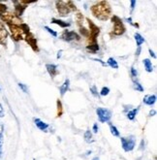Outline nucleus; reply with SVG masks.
<instances>
[{"instance_id": "41", "label": "nucleus", "mask_w": 157, "mask_h": 160, "mask_svg": "<svg viewBox=\"0 0 157 160\" xmlns=\"http://www.w3.org/2000/svg\"><path fill=\"white\" fill-rule=\"evenodd\" d=\"M149 52H150V55L152 56V58H156V55H155V53H154V52H152V51H151L150 49L149 50Z\"/></svg>"}, {"instance_id": "26", "label": "nucleus", "mask_w": 157, "mask_h": 160, "mask_svg": "<svg viewBox=\"0 0 157 160\" xmlns=\"http://www.w3.org/2000/svg\"><path fill=\"white\" fill-rule=\"evenodd\" d=\"M20 26H21V28H22V32H23V34H28L29 32H30V28H29V26L27 25L26 23H22V24H20Z\"/></svg>"}, {"instance_id": "45", "label": "nucleus", "mask_w": 157, "mask_h": 160, "mask_svg": "<svg viewBox=\"0 0 157 160\" xmlns=\"http://www.w3.org/2000/svg\"><path fill=\"white\" fill-rule=\"evenodd\" d=\"M92 160H99V158H98V157H94Z\"/></svg>"}, {"instance_id": "29", "label": "nucleus", "mask_w": 157, "mask_h": 160, "mask_svg": "<svg viewBox=\"0 0 157 160\" xmlns=\"http://www.w3.org/2000/svg\"><path fill=\"white\" fill-rule=\"evenodd\" d=\"M6 12H7V6L5 4L0 3V17H1L2 15H4Z\"/></svg>"}, {"instance_id": "25", "label": "nucleus", "mask_w": 157, "mask_h": 160, "mask_svg": "<svg viewBox=\"0 0 157 160\" xmlns=\"http://www.w3.org/2000/svg\"><path fill=\"white\" fill-rule=\"evenodd\" d=\"M85 140L86 143H90L92 141V133L90 130H86L85 132Z\"/></svg>"}, {"instance_id": "5", "label": "nucleus", "mask_w": 157, "mask_h": 160, "mask_svg": "<svg viewBox=\"0 0 157 160\" xmlns=\"http://www.w3.org/2000/svg\"><path fill=\"white\" fill-rule=\"evenodd\" d=\"M1 20L5 22L8 25H20L22 23V21L20 17H17L15 13H5L1 16Z\"/></svg>"}, {"instance_id": "7", "label": "nucleus", "mask_w": 157, "mask_h": 160, "mask_svg": "<svg viewBox=\"0 0 157 160\" xmlns=\"http://www.w3.org/2000/svg\"><path fill=\"white\" fill-rule=\"evenodd\" d=\"M96 114L98 116L99 121L102 122V123L108 122L110 119V118H112V112H110V111L105 108H97Z\"/></svg>"}, {"instance_id": "17", "label": "nucleus", "mask_w": 157, "mask_h": 160, "mask_svg": "<svg viewBox=\"0 0 157 160\" xmlns=\"http://www.w3.org/2000/svg\"><path fill=\"white\" fill-rule=\"evenodd\" d=\"M86 50L88 52H92V53H95V52H97L99 51V45L97 43H95V44H88L86 46Z\"/></svg>"}, {"instance_id": "16", "label": "nucleus", "mask_w": 157, "mask_h": 160, "mask_svg": "<svg viewBox=\"0 0 157 160\" xmlns=\"http://www.w3.org/2000/svg\"><path fill=\"white\" fill-rule=\"evenodd\" d=\"M69 86H70V81L67 79V80H65V82H64L63 84H61V87L59 88L61 96H63L64 94H65V93L67 92V90L69 89Z\"/></svg>"}, {"instance_id": "20", "label": "nucleus", "mask_w": 157, "mask_h": 160, "mask_svg": "<svg viewBox=\"0 0 157 160\" xmlns=\"http://www.w3.org/2000/svg\"><path fill=\"white\" fill-rule=\"evenodd\" d=\"M134 37H135V40H136V43H137L138 47H141V45L143 43H145V38H143V36L141 34H139V33H135Z\"/></svg>"}, {"instance_id": "11", "label": "nucleus", "mask_w": 157, "mask_h": 160, "mask_svg": "<svg viewBox=\"0 0 157 160\" xmlns=\"http://www.w3.org/2000/svg\"><path fill=\"white\" fill-rule=\"evenodd\" d=\"M24 39H25L26 43L31 47V49H32L34 52H39L38 44H37V39L35 38V36H34L31 32H29L28 34H26Z\"/></svg>"}, {"instance_id": "19", "label": "nucleus", "mask_w": 157, "mask_h": 160, "mask_svg": "<svg viewBox=\"0 0 157 160\" xmlns=\"http://www.w3.org/2000/svg\"><path fill=\"white\" fill-rule=\"evenodd\" d=\"M144 65H145V70L149 72V73H150V72H152V63H151V61L149 59V58H145V59H144Z\"/></svg>"}, {"instance_id": "15", "label": "nucleus", "mask_w": 157, "mask_h": 160, "mask_svg": "<svg viewBox=\"0 0 157 160\" xmlns=\"http://www.w3.org/2000/svg\"><path fill=\"white\" fill-rule=\"evenodd\" d=\"M156 102V95H146L144 98V103L149 106H152Z\"/></svg>"}, {"instance_id": "14", "label": "nucleus", "mask_w": 157, "mask_h": 160, "mask_svg": "<svg viewBox=\"0 0 157 160\" xmlns=\"http://www.w3.org/2000/svg\"><path fill=\"white\" fill-rule=\"evenodd\" d=\"M34 123L36 124L37 127H38L42 131H46L49 128V124L46 123V122H44V121H42L40 118H34Z\"/></svg>"}, {"instance_id": "44", "label": "nucleus", "mask_w": 157, "mask_h": 160, "mask_svg": "<svg viewBox=\"0 0 157 160\" xmlns=\"http://www.w3.org/2000/svg\"><path fill=\"white\" fill-rule=\"evenodd\" d=\"M61 53H62V51H59V52H57V58H60V56H61Z\"/></svg>"}, {"instance_id": "27", "label": "nucleus", "mask_w": 157, "mask_h": 160, "mask_svg": "<svg viewBox=\"0 0 157 160\" xmlns=\"http://www.w3.org/2000/svg\"><path fill=\"white\" fill-rule=\"evenodd\" d=\"M76 21H77L79 25H81V23L84 22V16H82L81 13H78L76 15Z\"/></svg>"}, {"instance_id": "21", "label": "nucleus", "mask_w": 157, "mask_h": 160, "mask_svg": "<svg viewBox=\"0 0 157 160\" xmlns=\"http://www.w3.org/2000/svg\"><path fill=\"white\" fill-rule=\"evenodd\" d=\"M107 63H108L109 66H110V67L114 68V69H117L118 68V64H117L116 60L115 58H110L108 59V62Z\"/></svg>"}, {"instance_id": "1", "label": "nucleus", "mask_w": 157, "mask_h": 160, "mask_svg": "<svg viewBox=\"0 0 157 160\" xmlns=\"http://www.w3.org/2000/svg\"><path fill=\"white\" fill-rule=\"evenodd\" d=\"M90 10L92 15L100 21H108L112 16V8L107 1H100L96 3L95 5L91 6Z\"/></svg>"}, {"instance_id": "9", "label": "nucleus", "mask_w": 157, "mask_h": 160, "mask_svg": "<svg viewBox=\"0 0 157 160\" xmlns=\"http://www.w3.org/2000/svg\"><path fill=\"white\" fill-rule=\"evenodd\" d=\"M33 3V1H23V0H20V1H14L15 4V14L20 17L23 14L24 10L27 7V4Z\"/></svg>"}, {"instance_id": "23", "label": "nucleus", "mask_w": 157, "mask_h": 160, "mask_svg": "<svg viewBox=\"0 0 157 160\" xmlns=\"http://www.w3.org/2000/svg\"><path fill=\"white\" fill-rule=\"evenodd\" d=\"M56 104H57V115H56V117L59 118L63 114V107H62V103H61L60 100H57Z\"/></svg>"}, {"instance_id": "37", "label": "nucleus", "mask_w": 157, "mask_h": 160, "mask_svg": "<svg viewBox=\"0 0 157 160\" xmlns=\"http://www.w3.org/2000/svg\"><path fill=\"white\" fill-rule=\"evenodd\" d=\"M3 117H4V109L2 105L0 104V118H3Z\"/></svg>"}, {"instance_id": "39", "label": "nucleus", "mask_w": 157, "mask_h": 160, "mask_svg": "<svg viewBox=\"0 0 157 160\" xmlns=\"http://www.w3.org/2000/svg\"><path fill=\"white\" fill-rule=\"evenodd\" d=\"M140 52H141V47H138V51L136 52V56H137V58L140 55Z\"/></svg>"}, {"instance_id": "33", "label": "nucleus", "mask_w": 157, "mask_h": 160, "mask_svg": "<svg viewBox=\"0 0 157 160\" xmlns=\"http://www.w3.org/2000/svg\"><path fill=\"white\" fill-rule=\"evenodd\" d=\"M90 92L92 93V95H94L95 97L98 96V91H97L96 86H92V87L90 88Z\"/></svg>"}, {"instance_id": "24", "label": "nucleus", "mask_w": 157, "mask_h": 160, "mask_svg": "<svg viewBox=\"0 0 157 160\" xmlns=\"http://www.w3.org/2000/svg\"><path fill=\"white\" fill-rule=\"evenodd\" d=\"M110 133H112L115 137H118L119 136V131L117 130V128L115 125L110 124Z\"/></svg>"}, {"instance_id": "10", "label": "nucleus", "mask_w": 157, "mask_h": 160, "mask_svg": "<svg viewBox=\"0 0 157 160\" xmlns=\"http://www.w3.org/2000/svg\"><path fill=\"white\" fill-rule=\"evenodd\" d=\"M61 38L64 41L71 42V41H80L81 36L77 34L75 31H69V30H64L61 34Z\"/></svg>"}, {"instance_id": "28", "label": "nucleus", "mask_w": 157, "mask_h": 160, "mask_svg": "<svg viewBox=\"0 0 157 160\" xmlns=\"http://www.w3.org/2000/svg\"><path fill=\"white\" fill-rule=\"evenodd\" d=\"M134 88L136 90H138V91H141V92L144 91V88L142 87V84L140 82H134Z\"/></svg>"}, {"instance_id": "36", "label": "nucleus", "mask_w": 157, "mask_h": 160, "mask_svg": "<svg viewBox=\"0 0 157 160\" xmlns=\"http://www.w3.org/2000/svg\"><path fill=\"white\" fill-rule=\"evenodd\" d=\"M131 76H132L133 79L138 76V72H137V70L134 67H131Z\"/></svg>"}, {"instance_id": "34", "label": "nucleus", "mask_w": 157, "mask_h": 160, "mask_svg": "<svg viewBox=\"0 0 157 160\" xmlns=\"http://www.w3.org/2000/svg\"><path fill=\"white\" fill-rule=\"evenodd\" d=\"M18 87H20V88L22 89V91H23V92H25V93L28 92V88H27V87L25 86L24 83H22V82H20V83H18Z\"/></svg>"}, {"instance_id": "22", "label": "nucleus", "mask_w": 157, "mask_h": 160, "mask_svg": "<svg viewBox=\"0 0 157 160\" xmlns=\"http://www.w3.org/2000/svg\"><path fill=\"white\" fill-rule=\"evenodd\" d=\"M138 111H139V109H134V110H131V111H129L128 112V114H127V118L128 119H130V120H133L135 118V117L137 116V112Z\"/></svg>"}, {"instance_id": "46", "label": "nucleus", "mask_w": 157, "mask_h": 160, "mask_svg": "<svg viewBox=\"0 0 157 160\" xmlns=\"http://www.w3.org/2000/svg\"><path fill=\"white\" fill-rule=\"evenodd\" d=\"M34 160H35V159H34Z\"/></svg>"}, {"instance_id": "31", "label": "nucleus", "mask_w": 157, "mask_h": 160, "mask_svg": "<svg viewBox=\"0 0 157 160\" xmlns=\"http://www.w3.org/2000/svg\"><path fill=\"white\" fill-rule=\"evenodd\" d=\"M80 32H81V34H82V35L86 36V37H88V35H89L88 30L86 29V28H85V27H81L80 28Z\"/></svg>"}, {"instance_id": "42", "label": "nucleus", "mask_w": 157, "mask_h": 160, "mask_svg": "<svg viewBox=\"0 0 157 160\" xmlns=\"http://www.w3.org/2000/svg\"><path fill=\"white\" fill-rule=\"evenodd\" d=\"M155 114H156V111H155V110H151V111L150 112V117L154 116Z\"/></svg>"}, {"instance_id": "43", "label": "nucleus", "mask_w": 157, "mask_h": 160, "mask_svg": "<svg viewBox=\"0 0 157 160\" xmlns=\"http://www.w3.org/2000/svg\"><path fill=\"white\" fill-rule=\"evenodd\" d=\"M3 125L0 123V135H3Z\"/></svg>"}, {"instance_id": "13", "label": "nucleus", "mask_w": 157, "mask_h": 160, "mask_svg": "<svg viewBox=\"0 0 157 160\" xmlns=\"http://www.w3.org/2000/svg\"><path fill=\"white\" fill-rule=\"evenodd\" d=\"M46 69H47V71L49 72L50 76L52 78H54L58 74L57 66H56V65H54V64H47V65H46Z\"/></svg>"}, {"instance_id": "4", "label": "nucleus", "mask_w": 157, "mask_h": 160, "mask_svg": "<svg viewBox=\"0 0 157 160\" xmlns=\"http://www.w3.org/2000/svg\"><path fill=\"white\" fill-rule=\"evenodd\" d=\"M112 22L114 23V30H113V34L115 36H120L123 35L126 31V28L122 22V20L120 18H118L117 16L114 15L112 17Z\"/></svg>"}, {"instance_id": "18", "label": "nucleus", "mask_w": 157, "mask_h": 160, "mask_svg": "<svg viewBox=\"0 0 157 160\" xmlns=\"http://www.w3.org/2000/svg\"><path fill=\"white\" fill-rule=\"evenodd\" d=\"M52 23H55V24H57L63 28H65V27H69L70 26V23L68 22H63V21H60V20H57V18H52Z\"/></svg>"}, {"instance_id": "6", "label": "nucleus", "mask_w": 157, "mask_h": 160, "mask_svg": "<svg viewBox=\"0 0 157 160\" xmlns=\"http://www.w3.org/2000/svg\"><path fill=\"white\" fill-rule=\"evenodd\" d=\"M120 140H121V145H122V148L124 149V152H128L134 149L135 145H136V140L133 136H130L128 138L122 137Z\"/></svg>"}, {"instance_id": "8", "label": "nucleus", "mask_w": 157, "mask_h": 160, "mask_svg": "<svg viewBox=\"0 0 157 160\" xmlns=\"http://www.w3.org/2000/svg\"><path fill=\"white\" fill-rule=\"evenodd\" d=\"M9 28H10V31L12 34V38L15 41H21L23 39V32H22L20 25L9 24Z\"/></svg>"}, {"instance_id": "12", "label": "nucleus", "mask_w": 157, "mask_h": 160, "mask_svg": "<svg viewBox=\"0 0 157 160\" xmlns=\"http://www.w3.org/2000/svg\"><path fill=\"white\" fill-rule=\"evenodd\" d=\"M7 38H8V31L6 30V28L3 25V23L0 22V44L3 46H6Z\"/></svg>"}, {"instance_id": "30", "label": "nucleus", "mask_w": 157, "mask_h": 160, "mask_svg": "<svg viewBox=\"0 0 157 160\" xmlns=\"http://www.w3.org/2000/svg\"><path fill=\"white\" fill-rule=\"evenodd\" d=\"M109 92H110V88H107V87H104L102 89H101L100 94H101L102 96H106V95H108V94H109Z\"/></svg>"}, {"instance_id": "38", "label": "nucleus", "mask_w": 157, "mask_h": 160, "mask_svg": "<svg viewBox=\"0 0 157 160\" xmlns=\"http://www.w3.org/2000/svg\"><path fill=\"white\" fill-rule=\"evenodd\" d=\"M135 5H136V1H135V0H132V1H131V10L132 11L135 9Z\"/></svg>"}, {"instance_id": "3", "label": "nucleus", "mask_w": 157, "mask_h": 160, "mask_svg": "<svg viewBox=\"0 0 157 160\" xmlns=\"http://www.w3.org/2000/svg\"><path fill=\"white\" fill-rule=\"evenodd\" d=\"M86 21H87L88 25H89V30H88L89 35L87 37L88 38L87 42H88V44H95V43H97V37L100 34V28L93 22H92L90 18H87Z\"/></svg>"}, {"instance_id": "32", "label": "nucleus", "mask_w": 157, "mask_h": 160, "mask_svg": "<svg viewBox=\"0 0 157 160\" xmlns=\"http://www.w3.org/2000/svg\"><path fill=\"white\" fill-rule=\"evenodd\" d=\"M45 29L46 30H47L50 34H52L53 37H57V33L56 32H55V31H53L52 29V28H50L49 26H45Z\"/></svg>"}, {"instance_id": "35", "label": "nucleus", "mask_w": 157, "mask_h": 160, "mask_svg": "<svg viewBox=\"0 0 157 160\" xmlns=\"http://www.w3.org/2000/svg\"><path fill=\"white\" fill-rule=\"evenodd\" d=\"M2 146H3V135H0V159L2 155Z\"/></svg>"}, {"instance_id": "2", "label": "nucleus", "mask_w": 157, "mask_h": 160, "mask_svg": "<svg viewBox=\"0 0 157 160\" xmlns=\"http://www.w3.org/2000/svg\"><path fill=\"white\" fill-rule=\"evenodd\" d=\"M56 9L60 16H67L69 13L74 12L77 10L76 5L73 3V1H56L55 2Z\"/></svg>"}, {"instance_id": "40", "label": "nucleus", "mask_w": 157, "mask_h": 160, "mask_svg": "<svg viewBox=\"0 0 157 160\" xmlns=\"http://www.w3.org/2000/svg\"><path fill=\"white\" fill-rule=\"evenodd\" d=\"M93 131H94V133H97L98 132V126H97L96 123L93 125Z\"/></svg>"}]
</instances>
